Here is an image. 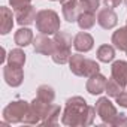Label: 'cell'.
Here are the masks:
<instances>
[{
	"label": "cell",
	"instance_id": "cell-14",
	"mask_svg": "<svg viewBox=\"0 0 127 127\" xmlns=\"http://www.w3.org/2000/svg\"><path fill=\"white\" fill-rule=\"evenodd\" d=\"M94 46V39L90 33L87 32H79L73 37V48L78 52H88Z\"/></svg>",
	"mask_w": 127,
	"mask_h": 127
},
{
	"label": "cell",
	"instance_id": "cell-25",
	"mask_svg": "<svg viewBox=\"0 0 127 127\" xmlns=\"http://www.w3.org/2000/svg\"><path fill=\"white\" fill-rule=\"evenodd\" d=\"M60 112H61L60 106L55 105V103H52V106H51V109H49V112H48V115H46V118H45V121H43L42 124H43V126L57 124V123H58V118H60Z\"/></svg>",
	"mask_w": 127,
	"mask_h": 127
},
{
	"label": "cell",
	"instance_id": "cell-21",
	"mask_svg": "<svg viewBox=\"0 0 127 127\" xmlns=\"http://www.w3.org/2000/svg\"><path fill=\"white\" fill-rule=\"evenodd\" d=\"M96 21H97V18H96V15L93 12H81L78 20H76L81 30H90L96 24Z\"/></svg>",
	"mask_w": 127,
	"mask_h": 127
},
{
	"label": "cell",
	"instance_id": "cell-28",
	"mask_svg": "<svg viewBox=\"0 0 127 127\" xmlns=\"http://www.w3.org/2000/svg\"><path fill=\"white\" fill-rule=\"evenodd\" d=\"M115 100H117V103H118L120 106L127 108V91H123L120 96H117V97H115Z\"/></svg>",
	"mask_w": 127,
	"mask_h": 127
},
{
	"label": "cell",
	"instance_id": "cell-10",
	"mask_svg": "<svg viewBox=\"0 0 127 127\" xmlns=\"http://www.w3.org/2000/svg\"><path fill=\"white\" fill-rule=\"evenodd\" d=\"M3 78L6 81L8 85L11 87H20L24 81V72L23 67H12L9 64H6L3 67Z\"/></svg>",
	"mask_w": 127,
	"mask_h": 127
},
{
	"label": "cell",
	"instance_id": "cell-24",
	"mask_svg": "<svg viewBox=\"0 0 127 127\" xmlns=\"http://www.w3.org/2000/svg\"><path fill=\"white\" fill-rule=\"evenodd\" d=\"M123 91H124V88L111 76V79H108V82H106V90H105V93L108 94V97H117Z\"/></svg>",
	"mask_w": 127,
	"mask_h": 127
},
{
	"label": "cell",
	"instance_id": "cell-20",
	"mask_svg": "<svg viewBox=\"0 0 127 127\" xmlns=\"http://www.w3.org/2000/svg\"><path fill=\"white\" fill-rule=\"evenodd\" d=\"M96 54H97L99 61H102V63H111L115 58V46L114 45H108V43L100 45L97 48Z\"/></svg>",
	"mask_w": 127,
	"mask_h": 127
},
{
	"label": "cell",
	"instance_id": "cell-12",
	"mask_svg": "<svg viewBox=\"0 0 127 127\" xmlns=\"http://www.w3.org/2000/svg\"><path fill=\"white\" fill-rule=\"evenodd\" d=\"M36 15H37V12L32 5H27V6L15 11V20L21 27H27V26L33 24L36 21Z\"/></svg>",
	"mask_w": 127,
	"mask_h": 127
},
{
	"label": "cell",
	"instance_id": "cell-31",
	"mask_svg": "<svg viewBox=\"0 0 127 127\" xmlns=\"http://www.w3.org/2000/svg\"><path fill=\"white\" fill-rule=\"evenodd\" d=\"M124 3H126V6H127V0H124Z\"/></svg>",
	"mask_w": 127,
	"mask_h": 127
},
{
	"label": "cell",
	"instance_id": "cell-5",
	"mask_svg": "<svg viewBox=\"0 0 127 127\" xmlns=\"http://www.w3.org/2000/svg\"><path fill=\"white\" fill-rule=\"evenodd\" d=\"M51 106H52V103H46V102L34 97L30 102L27 115L24 118V124H42L45 121Z\"/></svg>",
	"mask_w": 127,
	"mask_h": 127
},
{
	"label": "cell",
	"instance_id": "cell-2",
	"mask_svg": "<svg viewBox=\"0 0 127 127\" xmlns=\"http://www.w3.org/2000/svg\"><path fill=\"white\" fill-rule=\"evenodd\" d=\"M52 39L55 42V51L51 55L54 63H57V64H66V63H69V60L72 57V51H70L72 43H73L72 36L67 32L58 30Z\"/></svg>",
	"mask_w": 127,
	"mask_h": 127
},
{
	"label": "cell",
	"instance_id": "cell-17",
	"mask_svg": "<svg viewBox=\"0 0 127 127\" xmlns=\"http://www.w3.org/2000/svg\"><path fill=\"white\" fill-rule=\"evenodd\" d=\"M112 45L118 51H126L127 49V26L120 27L112 33Z\"/></svg>",
	"mask_w": 127,
	"mask_h": 127
},
{
	"label": "cell",
	"instance_id": "cell-23",
	"mask_svg": "<svg viewBox=\"0 0 127 127\" xmlns=\"http://www.w3.org/2000/svg\"><path fill=\"white\" fill-rule=\"evenodd\" d=\"M78 5L81 12H93L100 9V0H78Z\"/></svg>",
	"mask_w": 127,
	"mask_h": 127
},
{
	"label": "cell",
	"instance_id": "cell-22",
	"mask_svg": "<svg viewBox=\"0 0 127 127\" xmlns=\"http://www.w3.org/2000/svg\"><path fill=\"white\" fill-rule=\"evenodd\" d=\"M36 97L40 99V100H43V102H46V103H52L54 99H55V91H54V88L51 85L43 84V85H39L37 87Z\"/></svg>",
	"mask_w": 127,
	"mask_h": 127
},
{
	"label": "cell",
	"instance_id": "cell-27",
	"mask_svg": "<svg viewBox=\"0 0 127 127\" xmlns=\"http://www.w3.org/2000/svg\"><path fill=\"white\" fill-rule=\"evenodd\" d=\"M9 5L12 6L14 11H17L20 8H24L27 5H32V0H9Z\"/></svg>",
	"mask_w": 127,
	"mask_h": 127
},
{
	"label": "cell",
	"instance_id": "cell-15",
	"mask_svg": "<svg viewBox=\"0 0 127 127\" xmlns=\"http://www.w3.org/2000/svg\"><path fill=\"white\" fill-rule=\"evenodd\" d=\"M14 17L12 15V11L6 6H2L0 8V33L2 34H8L12 27H14Z\"/></svg>",
	"mask_w": 127,
	"mask_h": 127
},
{
	"label": "cell",
	"instance_id": "cell-16",
	"mask_svg": "<svg viewBox=\"0 0 127 127\" xmlns=\"http://www.w3.org/2000/svg\"><path fill=\"white\" fill-rule=\"evenodd\" d=\"M61 11H63V17H64V20L67 23H76V20H78V17L81 14L78 0L66 3V5H61Z\"/></svg>",
	"mask_w": 127,
	"mask_h": 127
},
{
	"label": "cell",
	"instance_id": "cell-4",
	"mask_svg": "<svg viewBox=\"0 0 127 127\" xmlns=\"http://www.w3.org/2000/svg\"><path fill=\"white\" fill-rule=\"evenodd\" d=\"M36 29L39 33L42 34H55L60 27H61V23H60V17L55 11L52 9H42L37 12L36 15Z\"/></svg>",
	"mask_w": 127,
	"mask_h": 127
},
{
	"label": "cell",
	"instance_id": "cell-29",
	"mask_svg": "<svg viewBox=\"0 0 127 127\" xmlns=\"http://www.w3.org/2000/svg\"><path fill=\"white\" fill-rule=\"evenodd\" d=\"M102 2L105 3V6H108V8H117V6H120L121 5V2L123 0H102Z\"/></svg>",
	"mask_w": 127,
	"mask_h": 127
},
{
	"label": "cell",
	"instance_id": "cell-33",
	"mask_svg": "<svg viewBox=\"0 0 127 127\" xmlns=\"http://www.w3.org/2000/svg\"><path fill=\"white\" fill-rule=\"evenodd\" d=\"M126 54H127V49H126Z\"/></svg>",
	"mask_w": 127,
	"mask_h": 127
},
{
	"label": "cell",
	"instance_id": "cell-8",
	"mask_svg": "<svg viewBox=\"0 0 127 127\" xmlns=\"http://www.w3.org/2000/svg\"><path fill=\"white\" fill-rule=\"evenodd\" d=\"M97 24L102 27V29H105V30H111V29H114L117 24H118V17H117V14L114 12V9L112 8H100L99 11H97Z\"/></svg>",
	"mask_w": 127,
	"mask_h": 127
},
{
	"label": "cell",
	"instance_id": "cell-1",
	"mask_svg": "<svg viewBox=\"0 0 127 127\" xmlns=\"http://www.w3.org/2000/svg\"><path fill=\"white\" fill-rule=\"evenodd\" d=\"M96 108L90 106L81 96H73L66 100L64 111L61 114V123L69 127L91 126L96 118Z\"/></svg>",
	"mask_w": 127,
	"mask_h": 127
},
{
	"label": "cell",
	"instance_id": "cell-30",
	"mask_svg": "<svg viewBox=\"0 0 127 127\" xmlns=\"http://www.w3.org/2000/svg\"><path fill=\"white\" fill-rule=\"evenodd\" d=\"M61 5H66V3H70V2H75V0H58Z\"/></svg>",
	"mask_w": 127,
	"mask_h": 127
},
{
	"label": "cell",
	"instance_id": "cell-32",
	"mask_svg": "<svg viewBox=\"0 0 127 127\" xmlns=\"http://www.w3.org/2000/svg\"><path fill=\"white\" fill-rule=\"evenodd\" d=\"M51 2H57V0H51Z\"/></svg>",
	"mask_w": 127,
	"mask_h": 127
},
{
	"label": "cell",
	"instance_id": "cell-19",
	"mask_svg": "<svg viewBox=\"0 0 127 127\" xmlns=\"http://www.w3.org/2000/svg\"><path fill=\"white\" fill-rule=\"evenodd\" d=\"M24 63H26V54L21 48L12 49L8 54V64L12 67H24Z\"/></svg>",
	"mask_w": 127,
	"mask_h": 127
},
{
	"label": "cell",
	"instance_id": "cell-34",
	"mask_svg": "<svg viewBox=\"0 0 127 127\" xmlns=\"http://www.w3.org/2000/svg\"><path fill=\"white\" fill-rule=\"evenodd\" d=\"M126 21H127V20H126ZM126 26H127V24H126Z\"/></svg>",
	"mask_w": 127,
	"mask_h": 127
},
{
	"label": "cell",
	"instance_id": "cell-7",
	"mask_svg": "<svg viewBox=\"0 0 127 127\" xmlns=\"http://www.w3.org/2000/svg\"><path fill=\"white\" fill-rule=\"evenodd\" d=\"M96 112H97V115L100 117V120L105 123V124H108V126H111L112 124V121L115 120V117L118 115V112H117V108L114 106V103L108 99V97H100L97 102H96Z\"/></svg>",
	"mask_w": 127,
	"mask_h": 127
},
{
	"label": "cell",
	"instance_id": "cell-9",
	"mask_svg": "<svg viewBox=\"0 0 127 127\" xmlns=\"http://www.w3.org/2000/svg\"><path fill=\"white\" fill-rule=\"evenodd\" d=\"M32 45L36 52L43 54V55H52L55 51V42H54V39H49L48 34H42V33L37 34L33 39Z\"/></svg>",
	"mask_w": 127,
	"mask_h": 127
},
{
	"label": "cell",
	"instance_id": "cell-11",
	"mask_svg": "<svg viewBox=\"0 0 127 127\" xmlns=\"http://www.w3.org/2000/svg\"><path fill=\"white\" fill-rule=\"evenodd\" d=\"M106 82H108V79L99 72V73H96V75H93V76L88 78V81H87V84H85V88H87V91H88L91 96H99V94L105 93V90H106Z\"/></svg>",
	"mask_w": 127,
	"mask_h": 127
},
{
	"label": "cell",
	"instance_id": "cell-26",
	"mask_svg": "<svg viewBox=\"0 0 127 127\" xmlns=\"http://www.w3.org/2000/svg\"><path fill=\"white\" fill-rule=\"evenodd\" d=\"M111 126H114V127H127V115L126 114H118Z\"/></svg>",
	"mask_w": 127,
	"mask_h": 127
},
{
	"label": "cell",
	"instance_id": "cell-13",
	"mask_svg": "<svg viewBox=\"0 0 127 127\" xmlns=\"http://www.w3.org/2000/svg\"><path fill=\"white\" fill-rule=\"evenodd\" d=\"M111 76L123 87H127V61L124 60H117L111 66Z\"/></svg>",
	"mask_w": 127,
	"mask_h": 127
},
{
	"label": "cell",
	"instance_id": "cell-6",
	"mask_svg": "<svg viewBox=\"0 0 127 127\" xmlns=\"http://www.w3.org/2000/svg\"><path fill=\"white\" fill-rule=\"evenodd\" d=\"M30 103L26 100H14L3 109V120L8 124H18L24 123Z\"/></svg>",
	"mask_w": 127,
	"mask_h": 127
},
{
	"label": "cell",
	"instance_id": "cell-18",
	"mask_svg": "<svg viewBox=\"0 0 127 127\" xmlns=\"http://www.w3.org/2000/svg\"><path fill=\"white\" fill-rule=\"evenodd\" d=\"M33 32L29 29V27H21L15 32V36H14V40L18 46H27L30 43H33Z\"/></svg>",
	"mask_w": 127,
	"mask_h": 127
},
{
	"label": "cell",
	"instance_id": "cell-3",
	"mask_svg": "<svg viewBox=\"0 0 127 127\" xmlns=\"http://www.w3.org/2000/svg\"><path fill=\"white\" fill-rule=\"evenodd\" d=\"M69 69L73 75L84 76V78H90L100 72L99 63H96L94 60L85 58L81 54H72V57L69 60Z\"/></svg>",
	"mask_w": 127,
	"mask_h": 127
}]
</instances>
